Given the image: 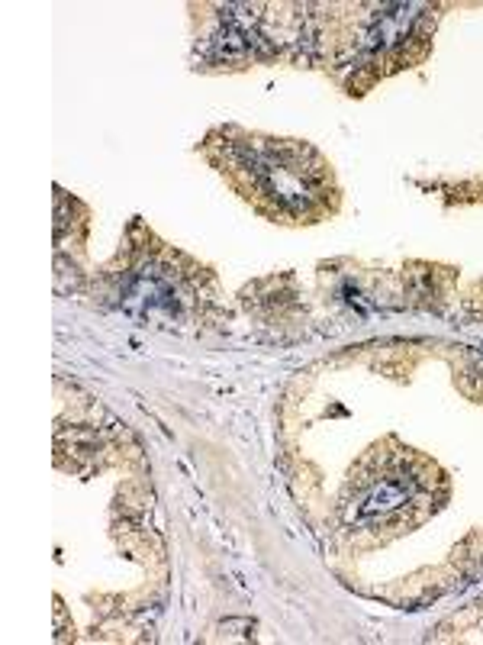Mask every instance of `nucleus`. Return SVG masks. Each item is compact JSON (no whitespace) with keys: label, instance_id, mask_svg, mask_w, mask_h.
<instances>
[{"label":"nucleus","instance_id":"1","mask_svg":"<svg viewBox=\"0 0 483 645\" xmlns=\"http://www.w3.org/2000/svg\"><path fill=\"white\" fill-rule=\"evenodd\" d=\"M126 300H133V304H142L149 313L161 310V307H174L171 300V284L165 278H155V275H136V284L133 291L126 294Z\"/></svg>","mask_w":483,"mask_h":645}]
</instances>
